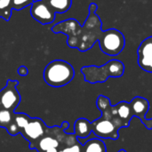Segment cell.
Listing matches in <instances>:
<instances>
[{
  "label": "cell",
  "mask_w": 152,
  "mask_h": 152,
  "mask_svg": "<svg viewBox=\"0 0 152 152\" xmlns=\"http://www.w3.org/2000/svg\"><path fill=\"white\" fill-rule=\"evenodd\" d=\"M98 5L95 3H91L89 6V15L82 27L74 19L67 20L66 21L74 28V34H69L68 39V45L69 47L77 48L81 52L90 50L95 42L99 41V44H102L103 40L109 34L110 29L102 30V20L96 11Z\"/></svg>",
  "instance_id": "6da1fadb"
},
{
  "label": "cell",
  "mask_w": 152,
  "mask_h": 152,
  "mask_svg": "<svg viewBox=\"0 0 152 152\" xmlns=\"http://www.w3.org/2000/svg\"><path fill=\"white\" fill-rule=\"evenodd\" d=\"M96 106L102 112V117L91 122L92 132L98 138L118 140L119 130L127 126L118 116L116 106H112L110 100L104 95L97 98Z\"/></svg>",
  "instance_id": "7a4b0ae2"
},
{
  "label": "cell",
  "mask_w": 152,
  "mask_h": 152,
  "mask_svg": "<svg viewBox=\"0 0 152 152\" xmlns=\"http://www.w3.org/2000/svg\"><path fill=\"white\" fill-rule=\"evenodd\" d=\"M81 72L88 83H104L109 77H122L125 73V65L118 60H110L101 67L85 66L81 69Z\"/></svg>",
  "instance_id": "3957f363"
},
{
  "label": "cell",
  "mask_w": 152,
  "mask_h": 152,
  "mask_svg": "<svg viewBox=\"0 0 152 152\" xmlns=\"http://www.w3.org/2000/svg\"><path fill=\"white\" fill-rule=\"evenodd\" d=\"M75 77L73 67L62 60L51 61L44 70V79L53 87H61L72 81Z\"/></svg>",
  "instance_id": "277c9868"
},
{
  "label": "cell",
  "mask_w": 152,
  "mask_h": 152,
  "mask_svg": "<svg viewBox=\"0 0 152 152\" xmlns=\"http://www.w3.org/2000/svg\"><path fill=\"white\" fill-rule=\"evenodd\" d=\"M19 82L17 80H8L6 86L0 91V109L14 112L20 102V95L17 90Z\"/></svg>",
  "instance_id": "5b68a950"
},
{
  "label": "cell",
  "mask_w": 152,
  "mask_h": 152,
  "mask_svg": "<svg viewBox=\"0 0 152 152\" xmlns=\"http://www.w3.org/2000/svg\"><path fill=\"white\" fill-rule=\"evenodd\" d=\"M31 16L42 24H50L55 20V12L49 6L46 0L33 2L30 8Z\"/></svg>",
  "instance_id": "8992f818"
},
{
  "label": "cell",
  "mask_w": 152,
  "mask_h": 152,
  "mask_svg": "<svg viewBox=\"0 0 152 152\" xmlns=\"http://www.w3.org/2000/svg\"><path fill=\"white\" fill-rule=\"evenodd\" d=\"M138 64L142 69L152 73V37L145 38L140 45L138 50Z\"/></svg>",
  "instance_id": "52a82bcc"
},
{
  "label": "cell",
  "mask_w": 152,
  "mask_h": 152,
  "mask_svg": "<svg viewBox=\"0 0 152 152\" xmlns=\"http://www.w3.org/2000/svg\"><path fill=\"white\" fill-rule=\"evenodd\" d=\"M134 117L138 118L148 130L152 129V118L147 119L146 116L150 110V102L147 99L136 96L130 102Z\"/></svg>",
  "instance_id": "ba28073f"
},
{
  "label": "cell",
  "mask_w": 152,
  "mask_h": 152,
  "mask_svg": "<svg viewBox=\"0 0 152 152\" xmlns=\"http://www.w3.org/2000/svg\"><path fill=\"white\" fill-rule=\"evenodd\" d=\"M45 123L38 119V118H34L30 119L28 124L24 127L23 132L26 136V139L36 141L40 138L45 134Z\"/></svg>",
  "instance_id": "9c48e42d"
},
{
  "label": "cell",
  "mask_w": 152,
  "mask_h": 152,
  "mask_svg": "<svg viewBox=\"0 0 152 152\" xmlns=\"http://www.w3.org/2000/svg\"><path fill=\"white\" fill-rule=\"evenodd\" d=\"M92 133L91 130V122L88 121L86 118H78L74 124V134L79 139H86L87 138L90 134Z\"/></svg>",
  "instance_id": "30bf717a"
},
{
  "label": "cell",
  "mask_w": 152,
  "mask_h": 152,
  "mask_svg": "<svg viewBox=\"0 0 152 152\" xmlns=\"http://www.w3.org/2000/svg\"><path fill=\"white\" fill-rule=\"evenodd\" d=\"M115 106L117 108L118 116L120 117V118L125 122V124L128 127L130 125V121L133 119V118H134L130 102L124 101V102H120L119 103H118Z\"/></svg>",
  "instance_id": "8fae6325"
},
{
  "label": "cell",
  "mask_w": 152,
  "mask_h": 152,
  "mask_svg": "<svg viewBox=\"0 0 152 152\" xmlns=\"http://www.w3.org/2000/svg\"><path fill=\"white\" fill-rule=\"evenodd\" d=\"M83 152H107V148L102 140L92 139L83 145Z\"/></svg>",
  "instance_id": "7c38bea8"
},
{
  "label": "cell",
  "mask_w": 152,
  "mask_h": 152,
  "mask_svg": "<svg viewBox=\"0 0 152 152\" xmlns=\"http://www.w3.org/2000/svg\"><path fill=\"white\" fill-rule=\"evenodd\" d=\"M46 2L53 12L58 13L67 12L72 4V0H46Z\"/></svg>",
  "instance_id": "4fadbf2b"
},
{
  "label": "cell",
  "mask_w": 152,
  "mask_h": 152,
  "mask_svg": "<svg viewBox=\"0 0 152 152\" xmlns=\"http://www.w3.org/2000/svg\"><path fill=\"white\" fill-rule=\"evenodd\" d=\"M12 9V0H0V16L9 20Z\"/></svg>",
  "instance_id": "5bb4252c"
},
{
  "label": "cell",
  "mask_w": 152,
  "mask_h": 152,
  "mask_svg": "<svg viewBox=\"0 0 152 152\" xmlns=\"http://www.w3.org/2000/svg\"><path fill=\"white\" fill-rule=\"evenodd\" d=\"M12 122H13L12 112L7 110L0 109V126L6 128Z\"/></svg>",
  "instance_id": "9a60e30c"
},
{
  "label": "cell",
  "mask_w": 152,
  "mask_h": 152,
  "mask_svg": "<svg viewBox=\"0 0 152 152\" xmlns=\"http://www.w3.org/2000/svg\"><path fill=\"white\" fill-rule=\"evenodd\" d=\"M29 120V117L26 114H15L13 118L14 123L19 126L20 129H24V127L28 124Z\"/></svg>",
  "instance_id": "2e32d148"
},
{
  "label": "cell",
  "mask_w": 152,
  "mask_h": 152,
  "mask_svg": "<svg viewBox=\"0 0 152 152\" xmlns=\"http://www.w3.org/2000/svg\"><path fill=\"white\" fill-rule=\"evenodd\" d=\"M33 0H12V9L20 10L28 5H31Z\"/></svg>",
  "instance_id": "e0dca14e"
},
{
  "label": "cell",
  "mask_w": 152,
  "mask_h": 152,
  "mask_svg": "<svg viewBox=\"0 0 152 152\" xmlns=\"http://www.w3.org/2000/svg\"><path fill=\"white\" fill-rule=\"evenodd\" d=\"M63 152H83V145L79 142H77V143L71 146H68L64 148Z\"/></svg>",
  "instance_id": "ac0fdd59"
},
{
  "label": "cell",
  "mask_w": 152,
  "mask_h": 152,
  "mask_svg": "<svg viewBox=\"0 0 152 152\" xmlns=\"http://www.w3.org/2000/svg\"><path fill=\"white\" fill-rule=\"evenodd\" d=\"M6 128H7L8 133H9L11 135H16V134H18L20 132V129L19 128V126H18L14 122L11 123Z\"/></svg>",
  "instance_id": "d6986e66"
},
{
  "label": "cell",
  "mask_w": 152,
  "mask_h": 152,
  "mask_svg": "<svg viewBox=\"0 0 152 152\" xmlns=\"http://www.w3.org/2000/svg\"><path fill=\"white\" fill-rule=\"evenodd\" d=\"M28 69L25 67V66H20L19 69H18V74L20 75V76H26V75H28Z\"/></svg>",
  "instance_id": "ffe728a7"
},
{
  "label": "cell",
  "mask_w": 152,
  "mask_h": 152,
  "mask_svg": "<svg viewBox=\"0 0 152 152\" xmlns=\"http://www.w3.org/2000/svg\"><path fill=\"white\" fill-rule=\"evenodd\" d=\"M60 151L59 149H57V148H52V149H49L48 151H46L45 152H58Z\"/></svg>",
  "instance_id": "44dd1931"
},
{
  "label": "cell",
  "mask_w": 152,
  "mask_h": 152,
  "mask_svg": "<svg viewBox=\"0 0 152 152\" xmlns=\"http://www.w3.org/2000/svg\"><path fill=\"white\" fill-rule=\"evenodd\" d=\"M118 152H126V151H125V150H120L119 151H118Z\"/></svg>",
  "instance_id": "7402d4cb"
},
{
  "label": "cell",
  "mask_w": 152,
  "mask_h": 152,
  "mask_svg": "<svg viewBox=\"0 0 152 152\" xmlns=\"http://www.w3.org/2000/svg\"><path fill=\"white\" fill-rule=\"evenodd\" d=\"M38 1H42V0H33V2H38Z\"/></svg>",
  "instance_id": "603a6c76"
},
{
  "label": "cell",
  "mask_w": 152,
  "mask_h": 152,
  "mask_svg": "<svg viewBox=\"0 0 152 152\" xmlns=\"http://www.w3.org/2000/svg\"><path fill=\"white\" fill-rule=\"evenodd\" d=\"M0 18H2V17H1V16H0Z\"/></svg>",
  "instance_id": "cb8c5ba5"
}]
</instances>
